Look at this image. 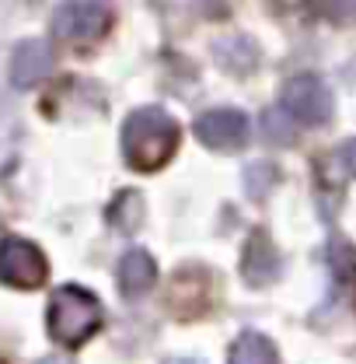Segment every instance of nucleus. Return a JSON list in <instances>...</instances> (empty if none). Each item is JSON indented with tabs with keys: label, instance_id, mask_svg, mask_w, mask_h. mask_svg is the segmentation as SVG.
Here are the masks:
<instances>
[{
	"label": "nucleus",
	"instance_id": "f257e3e1",
	"mask_svg": "<svg viewBox=\"0 0 356 364\" xmlns=\"http://www.w3.org/2000/svg\"><path fill=\"white\" fill-rule=\"evenodd\" d=\"M178 147V123L157 105H143L123 127V154L136 172H157Z\"/></svg>",
	"mask_w": 356,
	"mask_h": 364
},
{
	"label": "nucleus",
	"instance_id": "f03ea898",
	"mask_svg": "<svg viewBox=\"0 0 356 364\" xmlns=\"http://www.w3.org/2000/svg\"><path fill=\"white\" fill-rule=\"evenodd\" d=\"M101 326V305L91 291L60 287L49 301V333L60 347H81Z\"/></svg>",
	"mask_w": 356,
	"mask_h": 364
},
{
	"label": "nucleus",
	"instance_id": "7ed1b4c3",
	"mask_svg": "<svg viewBox=\"0 0 356 364\" xmlns=\"http://www.w3.org/2000/svg\"><path fill=\"white\" fill-rule=\"evenodd\" d=\"M109 25H112V11L98 0H67L52 14V32H56V39H67V43L101 39L109 32Z\"/></svg>",
	"mask_w": 356,
	"mask_h": 364
},
{
	"label": "nucleus",
	"instance_id": "20e7f679",
	"mask_svg": "<svg viewBox=\"0 0 356 364\" xmlns=\"http://www.w3.org/2000/svg\"><path fill=\"white\" fill-rule=\"evenodd\" d=\"M49 277V263H45L43 249L32 245L28 238H4L0 242V284L7 287H39Z\"/></svg>",
	"mask_w": 356,
	"mask_h": 364
},
{
	"label": "nucleus",
	"instance_id": "39448f33",
	"mask_svg": "<svg viewBox=\"0 0 356 364\" xmlns=\"http://www.w3.org/2000/svg\"><path fill=\"white\" fill-rule=\"evenodd\" d=\"M283 109L301 123H325L332 116V91L314 74H297L283 85Z\"/></svg>",
	"mask_w": 356,
	"mask_h": 364
},
{
	"label": "nucleus",
	"instance_id": "423d86ee",
	"mask_svg": "<svg viewBox=\"0 0 356 364\" xmlns=\"http://www.w3.org/2000/svg\"><path fill=\"white\" fill-rule=\"evenodd\" d=\"M196 136L199 144L213 151H234L248 140V116L238 109H213L196 119Z\"/></svg>",
	"mask_w": 356,
	"mask_h": 364
},
{
	"label": "nucleus",
	"instance_id": "0eeeda50",
	"mask_svg": "<svg viewBox=\"0 0 356 364\" xmlns=\"http://www.w3.org/2000/svg\"><path fill=\"white\" fill-rule=\"evenodd\" d=\"M279 270H283V259H279L272 238H269L266 231H255V235L248 238V245H245V259H241L245 280H248L252 287H269V284H276Z\"/></svg>",
	"mask_w": 356,
	"mask_h": 364
},
{
	"label": "nucleus",
	"instance_id": "6e6552de",
	"mask_svg": "<svg viewBox=\"0 0 356 364\" xmlns=\"http://www.w3.org/2000/svg\"><path fill=\"white\" fill-rule=\"evenodd\" d=\"M49 70H52V49L45 43H39V39L21 43L14 49V56H11V81H14L18 88L39 85Z\"/></svg>",
	"mask_w": 356,
	"mask_h": 364
},
{
	"label": "nucleus",
	"instance_id": "1a4fd4ad",
	"mask_svg": "<svg viewBox=\"0 0 356 364\" xmlns=\"http://www.w3.org/2000/svg\"><path fill=\"white\" fill-rule=\"evenodd\" d=\"M154 280H157V267H154V259H150L143 249H130V252L119 259V291H123L126 298L147 294V291L154 287Z\"/></svg>",
	"mask_w": 356,
	"mask_h": 364
},
{
	"label": "nucleus",
	"instance_id": "9d476101",
	"mask_svg": "<svg viewBox=\"0 0 356 364\" xmlns=\"http://www.w3.org/2000/svg\"><path fill=\"white\" fill-rule=\"evenodd\" d=\"M230 364H279L272 340L262 333H241L230 347Z\"/></svg>",
	"mask_w": 356,
	"mask_h": 364
},
{
	"label": "nucleus",
	"instance_id": "9b49d317",
	"mask_svg": "<svg viewBox=\"0 0 356 364\" xmlns=\"http://www.w3.org/2000/svg\"><path fill=\"white\" fill-rule=\"evenodd\" d=\"M332 267H335V273L346 280V277H353L356 273V249L353 245H346V242H332Z\"/></svg>",
	"mask_w": 356,
	"mask_h": 364
},
{
	"label": "nucleus",
	"instance_id": "f8f14e48",
	"mask_svg": "<svg viewBox=\"0 0 356 364\" xmlns=\"http://www.w3.org/2000/svg\"><path fill=\"white\" fill-rule=\"evenodd\" d=\"M262 123H266V136L272 140V144H290V140H294V130H287L290 123H287L279 112H266Z\"/></svg>",
	"mask_w": 356,
	"mask_h": 364
},
{
	"label": "nucleus",
	"instance_id": "ddd939ff",
	"mask_svg": "<svg viewBox=\"0 0 356 364\" xmlns=\"http://www.w3.org/2000/svg\"><path fill=\"white\" fill-rule=\"evenodd\" d=\"M332 18H356V0H325Z\"/></svg>",
	"mask_w": 356,
	"mask_h": 364
},
{
	"label": "nucleus",
	"instance_id": "4468645a",
	"mask_svg": "<svg viewBox=\"0 0 356 364\" xmlns=\"http://www.w3.org/2000/svg\"><path fill=\"white\" fill-rule=\"evenodd\" d=\"M339 165H343L350 176H356V136L353 140H346V144L339 147Z\"/></svg>",
	"mask_w": 356,
	"mask_h": 364
},
{
	"label": "nucleus",
	"instance_id": "2eb2a0df",
	"mask_svg": "<svg viewBox=\"0 0 356 364\" xmlns=\"http://www.w3.org/2000/svg\"><path fill=\"white\" fill-rule=\"evenodd\" d=\"M39 364H70L67 358H45V361H39Z\"/></svg>",
	"mask_w": 356,
	"mask_h": 364
}]
</instances>
